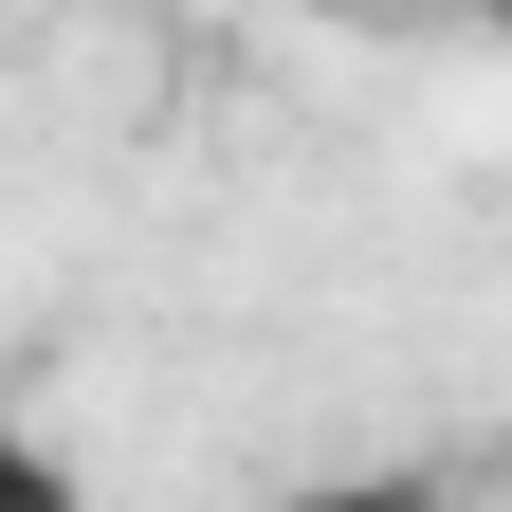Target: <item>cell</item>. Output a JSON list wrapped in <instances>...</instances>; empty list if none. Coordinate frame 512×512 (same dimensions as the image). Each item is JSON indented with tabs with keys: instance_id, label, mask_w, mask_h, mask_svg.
Returning <instances> with one entry per match:
<instances>
[{
	"instance_id": "cell-1",
	"label": "cell",
	"mask_w": 512,
	"mask_h": 512,
	"mask_svg": "<svg viewBox=\"0 0 512 512\" xmlns=\"http://www.w3.org/2000/svg\"><path fill=\"white\" fill-rule=\"evenodd\" d=\"M0 512H92V476H74V458H55V439H37V421H0Z\"/></svg>"
},
{
	"instance_id": "cell-3",
	"label": "cell",
	"mask_w": 512,
	"mask_h": 512,
	"mask_svg": "<svg viewBox=\"0 0 512 512\" xmlns=\"http://www.w3.org/2000/svg\"><path fill=\"white\" fill-rule=\"evenodd\" d=\"M494 37H512V0H494Z\"/></svg>"
},
{
	"instance_id": "cell-2",
	"label": "cell",
	"mask_w": 512,
	"mask_h": 512,
	"mask_svg": "<svg viewBox=\"0 0 512 512\" xmlns=\"http://www.w3.org/2000/svg\"><path fill=\"white\" fill-rule=\"evenodd\" d=\"M256 512H421V476H311V494H256Z\"/></svg>"
}]
</instances>
